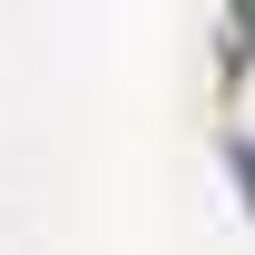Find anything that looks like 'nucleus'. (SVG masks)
I'll list each match as a JSON object with an SVG mask.
<instances>
[{"instance_id": "nucleus-1", "label": "nucleus", "mask_w": 255, "mask_h": 255, "mask_svg": "<svg viewBox=\"0 0 255 255\" xmlns=\"http://www.w3.org/2000/svg\"><path fill=\"white\" fill-rule=\"evenodd\" d=\"M226 167H236V187H246V216H255V137H246V128H226Z\"/></svg>"}, {"instance_id": "nucleus-2", "label": "nucleus", "mask_w": 255, "mask_h": 255, "mask_svg": "<svg viewBox=\"0 0 255 255\" xmlns=\"http://www.w3.org/2000/svg\"><path fill=\"white\" fill-rule=\"evenodd\" d=\"M255 59V10H226V69Z\"/></svg>"}]
</instances>
